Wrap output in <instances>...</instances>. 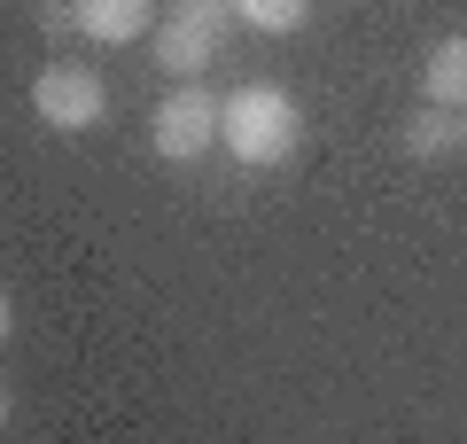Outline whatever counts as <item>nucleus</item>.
Here are the masks:
<instances>
[{"mask_svg": "<svg viewBox=\"0 0 467 444\" xmlns=\"http://www.w3.org/2000/svg\"><path fill=\"white\" fill-rule=\"evenodd\" d=\"M296 141H304V110H296V94H288V86L250 79V86H234V94L218 101V148H226L242 172L288 164V156H296Z\"/></svg>", "mask_w": 467, "mask_h": 444, "instance_id": "f257e3e1", "label": "nucleus"}, {"mask_svg": "<svg viewBox=\"0 0 467 444\" xmlns=\"http://www.w3.org/2000/svg\"><path fill=\"white\" fill-rule=\"evenodd\" d=\"M234 16L250 24V32H265V39H288L304 16H312V0H234Z\"/></svg>", "mask_w": 467, "mask_h": 444, "instance_id": "6e6552de", "label": "nucleus"}, {"mask_svg": "<svg viewBox=\"0 0 467 444\" xmlns=\"http://www.w3.org/2000/svg\"><path fill=\"white\" fill-rule=\"evenodd\" d=\"M420 94L444 101V110H467V39H436L429 63H420Z\"/></svg>", "mask_w": 467, "mask_h": 444, "instance_id": "423d86ee", "label": "nucleus"}, {"mask_svg": "<svg viewBox=\"0 0 467 444\" xmlns=\"http://www.w3.org/2000/svg\"><path fill=\"white\" fill-rule=\"evenodd\" d=\"M171 8H187L195 24H211L218 39H226V24H234V0H171Z\"/></svg>", "mask_w": 467, "mask_h": 444, "instance_id": "1a4fd4ad", "label": "nucleus"}, {"mask_svg": "<svg viewBox=\"0 0 467 444\" xmlns=\"http://www.w3.org/2000/svg\"><path fill=\"white\" fill-rule=\"evenodd\" d=\"M32 110H39L47 132H94L101 117H109V86H101L86 63H47L32 79Z\"/></svg>", "mask_w": 467, "mask_h": 444, "instance_id": "f03ea898", "label": "nucleus"}, {"mask_svg": "<svg viewBox=\"0 0 467 444\" xmlns=\"http://www.w3.org/2000/svg\"><path fill=\"white\" fill-rule=\"evenodd\" d=\"M405 148H413L420 164H429V156H451V148H460V110H444V101L413 110V125H405Z\"/></svg>", "mask_w": 467, "mask_h": 444, "instance_id": "0eeeda50", "label": "nucleus"}, {"mask_svg": "<svg viewBox=\"0 0 467 444\" xmlns=\"http://www.w3.org/2000/svg\"><path fill=\"white\" fill-rule=\"evenodd\" d=\"M156 148H164L171 164H195V156H211V148H218V94L180 86V94L156 110Z\"/></svg>", "mask_w": 467, "mask_h": 444, "instance_id": "7ed1b4c3", "label": "nucleus"}, {"mask_svg": "<svg viewBox=\"0 0 467 444\" xmlns=\"http://www.w3.org/2000/svg\"><path fill=\"white\" fill-rule=\"evenodd\" d=\"M70 32H86L94 48H133L156 32V0H70Z\"/></svg>", "mask_w": 467, "mask_h": 444, "instance_id": "39448f33", "label": "nucleus"}, {"mask_svg": "<svg viewBox=\"0 0 467 444\" xmlns=\"http://www.w3.org/2000/svg\"><path fill=\"white\" fill-rule=\"evenodd\" d=\"M47 8V24H70V0H39Z\"/></svg>", "mask_w": 467, "mask_h": 444, "instance_id": "9b49d317", "label": "nucleus"}, {"mask_svg": "<svg viewBox=\"0 0 467 444\" xmlns=\"http://www.w3.org/2000/svg\"><path fill=\"white\" fill-rule=\"evenodd\" d=\"M149 48H156V63H164V79H202V70L218 63V32H211V24H195L187 8L156 16Z\"/></svg>", "mask_w": 467, "mask_h": 444, "instance_id": "20e7f679", "label": "nucleus"}, {"mask_svg": "<svg viewBox=\"0 0 467 444\" xmlns=\"http://www.w3.org/2000/svg\"><path fill=\"white\" fill-rule=\"evenodd\" d=\"M8 406H16V397H8V390H0V428H8Z\"/></svg>", "mask_w": 467, "mask_h": 444, "instance_id": "f8f14e48", "label": "nucleus"}, {"mask_svg": "<svg viewBox=\"0 0 467 444\" xmlns=\"http://www.w3.org/2000/svg\"><path fill=\"white\" fill-rule=\"evenodd\" d=\"M8 335H16V304H8V289H0V351H8Z\"/></svg>", "mask_w": 467, "mask_h": 444, "instance_id": "9d476101", "label": "nucleus"}, {"mask_svg": "<svg viewBox=\"0 0 467 444\" xmlns=\"http://www.w3.org/2000/svg\"><path fill=\"white\" fill-rule=\"evenodd\" d=\"M460 148H467V110H460Z\"/></svg>", "mask_w": 467, "mask_h": 444, "instance_id": "ddd939ff", "label": "nucleus"}]
</instances>
